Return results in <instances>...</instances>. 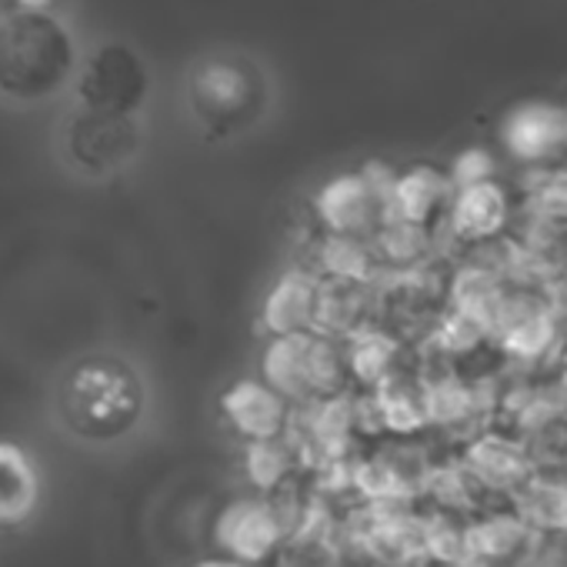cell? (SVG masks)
Masks as SVG:
<instances>
[{"label": "cell", "mask_w": 567, "mask_h": 567, "mask_svg": "<svg viewBox=\"0 0 567 567\" xmlns=\"http://www.w3.org/2000/svg\"><path fill=\"white\" fill-rule=\"evenodd\" d=\"M41 504V474L34 457L14 444L0 441V527H21Z\"/></svg>", "instance_id": "obj_10"}, {"label": "cell", "mask_w": 567, "mask_h": 567, "mask_svg": "<svg viewBox=\"0 0 567 567\" xmlns=\"http://www.w3.org/2000/svg\"><path fill=\"white\" fill-rule=\"evenodd\" d=\"M457 187L451 174H441L434 167H411L398 174L394 190H391V217L431 227L441 214L451 210Z\"/></svg>", "instance_id": "obj_9"}, {"label": "cell", "mask_w": 567, "mask_h": 567, "mask_svg": "<svg viewBox=\"0 0 567 567\" xmlns=\"http://www.w3.org/2000/svg\"><path fill=\"white\" fill-rule=\"evenodd\" d=\"M244 97V78L234 71V68H207L200 78H197V101L210 111H227V107H237Z\"/></svg>", "instance_id": "obj_23"}, {"label": "cell", "mask_w": 567, "mask_h": 567, "mask_svg": "<svg viewBox=\"0 0 567 567\" xmlns=\"http://www.w3.org/2000/svg\"><path fill=\"white\" fill-rule=\"evenodd\" d=\"M318 308H321V274L311 267H291L264 295L260 328L270 338L318 331Z\"/></svg>", "instance_id": "obj_6"}, {"label": "cell", "mask_w": 567, "mask_h": 567, "mask_svg": "<svg viewBox=\"0 0 567 567\" xmlns=\"http://www.w3.org/2000/svg\"><path fill=\"white\" fill-rule=\"evenodd\" d=\"M447 567H487L484 560H477V557H464V560H457V564H447Z\"/></svg>", "instance_id": "obj_27"}, {"label": "cell", "mask_w": 567, "mask_h": 567, "mask_svg": "<svg viewBox=\"0 0 567 567\" xmlns=\"http://www.w3.org/2000/svg\"><path fill=\"white\" fill-rule=\"evenodd\" d=\"M391 174H381L374 167L358 174H341L328 181L315 197V214L324 227V234L334 237H374L391 220Z\"/></svg>", "instance_id": "obj_3"}, {"label": "cell", "mask_w": 567, "mask_h": 567, "mask_svg": "<svg viewBox=\"0 0 567 567\" xmlns=\"http://www.w3.org/2000/svg\"><path fill=\"white\" fill-rule=\"evenodd\" d=\"M260 381L291 404H321L341 398L351 381L348 344L318 331L270 338L260 354Z\"/></svg>", "instance_id": "obj_2"}, {"label": "cell", "mask_w": 567, "mask_h": 567, "mask_svg": "<svg viewBox=\"0 0 567 567\" xmlns=\"http://www.w3.org/2000/svg\"><path fill=\"white\" fill-rule=\"evenodd\" d=\"M197 567H244V564H234L227 557H210V560H200Z\"/></svg>", "instance_id": "obj_26"}, {"label": "cell", "mask_w": 567, "mask_h": 567, "mask_svg": "<svg viewBox=\"0 0 567 567\" xmlns=\"http://www.w3.org/2000/svg\"><path fill=\"white\" fill-rule=\"evenodd\" d=\"M467 471L484 491H524L534 481L527 451L501 434H484L471 444Z\"/></svg>", "instance_id": "obj_11"}, {"label": "cell", "mask_w": 567, "mask_h": 567, "mask_svg": "<svg viewBox=\"0 0 567 567\" xmlns=\"http://www.w3.org/2000/svg\"><path fill=\"white\" fill-rule=\"evenodd\" d=\"M507 194L497 181H484V184H471V187H457L451 210H447V224L451 234L457 240L467 244H481L491 240L504 230L507 224Z\"/></svg>", "instance_id": "obj_8"}, {"label": "cell", "mask_w": 567, "mask_h": 567, "mask_svg": "<svg viewBox=\"0 0 567 567\" xmlns=\"http://www.w3.org/2000/svg\"><path fill=\"white\" fill-rule=\"evenodd\" d=\"M21 4H24V8H48L51 0H21Z\"/></svg>", "instance_id": "obj_28"}, {"label": "cell", "mask_w": 567, "mask_h": 567, "mask_svg": "<svg viewBox=\"0 0 567 567\" xmlns=\"http://www.w3.org/2000/svg\"><path fill=\"white\" fill-rule=\"evenodd\" d=\"M530 527H547V530H567V484L564 481H530L520 491V511H517Z\"/></svg>", "instance_id": "obj_20"}, {"label": "cell", "mask_w": 567, "mask_h": 567, "mask_svg": "<svg viewBox=\"0 0 567 567\" xmlns=\"http://www.w3.org/2000/svg\"><path fill=\"white\" fill-rule=\"evenodd\" d=\"M68 427L84 441H117L144 414V388L134 368L117 358L81 361L61 391Z\"/></svg>", "instance_id": "obj_1"}, {"label": "cell", "mask_w": 567, "mask_h": 567, "mask_svg": "<svg viewBox=\"0 0 567 567\" xmlns=\"http://www.w3.org/2000/svg\"><path fill=\"white\" fill-rule=\"evenodd\" d=\"M474 394L461 381H434L427 384V417L431 424H457L474 411Z\"/></svg>", "instance_id": "obj_22"}, {"label": "cell", "mask_w": 567, "mask_h": 567, "mask_svg": "<svg viewBox=\"0 0 567 567\" xmlns=\"http://www.w3.org/2000/svg\"><path fill=\"white\" fill-rule=\"evenodd\" d=\"M217 404H220V417L227 421V427L244 444L284 437V431H288L291 421H295V404L288 398H280L260 378H240V381H234L220 394Z\"/></svg>", "instance_id": "obj_5"}, {"label": "cell", "mask_w": 567, "mask_h": 567, "mask_svg": "<svg viewBox=\"0 0 567 567\" xmlns=\"http://www.w3.org/2000/svg\"><path fill=\"white\" fill-rule=\"evenodd\" d=\"M298 471V451L288 444V437L257 441L244 451V474L260 494H274L288 484V477Z\"/></svg>", "instance_id": "obj_17"}, {"label": "cell", "mask_w": 567, "mask_h": 567, "mask_svg": "<svg viewBox=\"0 0 567 567\" xmlns=\"http://www.w3.org/2000/svg\"><path fill=\"white\" fill-rule=\"evenodd\" d=\"M364 284L324 280L321 277V308H318V334L334 341H351L361 331L364 318Z\"/></svg>", "instance_id": "obj_15"}, {"label": "cell", "mask_w": 567, "mask_h": 567, "mask_svg": "<svg viewBox=\"0 0 567 567\" xmlns=\"http://www.w3.org/2000/svg\"><path fill=\"white\" fill-rule=\"evenodd\" d=\"M431 227H421V224H411V220H401V217H391L378 234H374V250L384 264H394V267H414L427 257L431 250Z\"/></svg>", "instance_id": "obj_19"}, {"label": "cell", "mask_w": 567, "mask_h": 567, "mask_svg": "<svg viewBox=\"0 0 567 567\" xmlns=\"http://www.w3.org/2000/svg\"><path fill=\"white\" fill-rule=\"evenodd\" d=\"M348 364H351V378H358L361 384H371L374 391L394 378V364H398V341L388 338L384 331H358L348 341Z\"/></svg>", "instance_id": "obj_18"}, {"label": "cell", "mask_w": 567, "mask_h": 567, "mask_svg": "<svg viewBox=\"0 0 567 567\" xmlns=\"http://www.w3.org/2000/svg\"><path fill=\"white\" fill-rule=\"evenodd\" d=\"M451 181H454V187H471V184L494 181V161H491V154H484V151H464L454 161Z\"/></svg>", "instance_id": "obj_25"}, {"label": "cell", "mask_w": 567, "mask_h": 567, "mask_svg": "<svg viewBox=\"0 0 567 567\" xmlns=\"http://www.w3.org/2000/svg\"><path fill=\"white\" fill-rule=\"evenodd\" d=\"M371 554L384 567H414L417 560L431 557L427 550V517L414 514H381L364 534Z\"/></svg>", "instance_id": "obj_12"}, {"label": "cell", "mask_w": 567, "mask_h": 567, "mask_svg": "<svg viewBox=\"0 0 567 567\" xmlns=\"http://www.w3.org/2000/svg\"><path fill=\"white\" fill-rule=\"evenodd\" d=\"M374 411L384 427L394 434H414L431 424L427 417V388H414L404 378H391L374 391Z\"/></svg>", "instance_id": "obj_16"}, {"label": "cell", "mask_w": 567, "mask_h": 567, "mask_svg": "<svg viewBox=\"0 0 567 567\" xmlns=\"http://www.w3.org/2000/svg\"><path fill=\"white\" fill-rule=\"evenodd\" d=\"M530 540V524L520 514H487L474 524H467V550L471 557L484 564H497L507 557H517Z\"/></svg>", "instance_id": "obj_13"}, {"label": "cell", "mask_w": 567, "mask_h": 567, "mask_svg": "<svg viewBox=\"0 0 567 567\" xmlns=\"http://www.w3.org/2000/svg\"><path fill=\"white\" fill-rule=\"evenodd\" d=\"M284 537H288V520L267 494H240L214 517V544L220 557L244 567H264L274 560Z\"/></svg>", "instance_id": "obj_4"}, {"label": "cell", "mask_w": 567, "mask_h": 567, "mask_svg": "<svg viewBox=\"0 0 567 567\" xmlns=\"http://www.w3.org/2000/svg\"><path fill=\"white\" fill-rule=\"evenodd\" d=\"M484 334H487V321H481L467 311H454L441 331V338L451 351H474Z\"/></svg>", "instance_id": "obj_24"}, {"label": "cell", "mask_w": 567, "mask_h": 567, "mask_svg": "<svg viewBox=\"0 0 567 567\" xmlns=\"http://www.w3.org/2000/svg\"><path fill=\"white\" fill-rule=\"evenodd\" d=\"M378 264H381V257H378L374 244H368L361 237H334V234H324V240L318 247L315 270L324 280L368 284L374 277Z\"/></svg>", "instance_id": "obj_14"}, {"label": "cell", "mask_w": 567, "mask_h": 567, "mask_svg": "<svg viewBox=\"0 0 567 567\" xmlns=\"http://www.w3.org/2000/svg\"><path fill=\"white\" fill-rule=\"evenodd\" d=\"M504 147L524 164H547L567 151V111L554 104H524L504 121Z\"/></svg>", "instance_id": "obj_7"}, {"label": "cell", "mask_w": 567, "mask_h": 567, "mask_svg": "<svg viewBox=\"0 0 567 567\" xmlns=\"http://www.w3.org/2000/svg\"><path fill=\"white\" fill-rule=\"evenodd\" d=\"M554 344V321L540 311H524L504 324V348L517 358H537Z\"/></svg>", "instance_id": "obj_21"}]
</instances>
